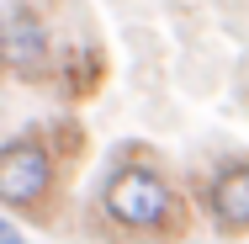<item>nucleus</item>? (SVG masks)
Here are the masks:
<instances>
[{"mask_svg": "<svg viewBox=\"0 0 249 244\" xmlns=\"http://www.w3.org/2000/svg\"><path fill=\"white\" fill-rule=\"evenodd\" d=\"M96 202H101V218L138 244H175L191 228L186 191L175 186V175L154 159L149 149L117 154L106 181H101V191H96Z\"/></svg>", "mask_w": 249, "mask_h": 244, "instance_id": "1", "label": "nucleus"}, {"mask_svg": "<svg viewBox=\"0 0 249 244\" xmlns=\"http://www.w3.org/2000/svg\"><path fill=\"white\" fill-rule=\"evenodd\" d=\"M196 207L217 234H249V159H217L196 186Z\"/></svg>", "mask_w": 249, "mask_h": 244, "instance_id": "4", "label": "nucleus"}, {"mask_svg": "<svg viewBox=\"0 0 249 244\" xmlns=\"http://www.w3.org/2000/svg\"><path fill=\"white\" fill-rule=\"evenodd\" d=\"M69 149H58V133H16L0 138V207L21 218H48L53 202L64 196Z\"/></svg>", "mask_w": 249, "mask_h": 244, "instance_id": "2", "label": "nucleus"}, {"mask_svg": "<svg viewBox=\"0 0 249 244\" xmlns=\"http://www.w3.org/2000/svg\"><path fill=\"white\" fill-rule=\"evenodd\" d=\"M0 244H27V234H21V228H16L5 212H0Z\"/></svg>", "mask_w": 249, "mask_h": 244, "instance_id": "5", "label": "nucleus"}, {"mask_svg": "<svg viewBox=\"0 0 249 244\" xmlns=\"http://www.w3.org/2000/svg\"><path fill=\"white\" fill-rule=\"evenodd\" d=\"M0 75L21 85H43L58 75V43H53V21L43 5L11 0L0 11Z\"/></svg>", "mask_w": 249, "mask_h": 244, "instance_id": "3", "label": "nucleus"}]
</instances>
